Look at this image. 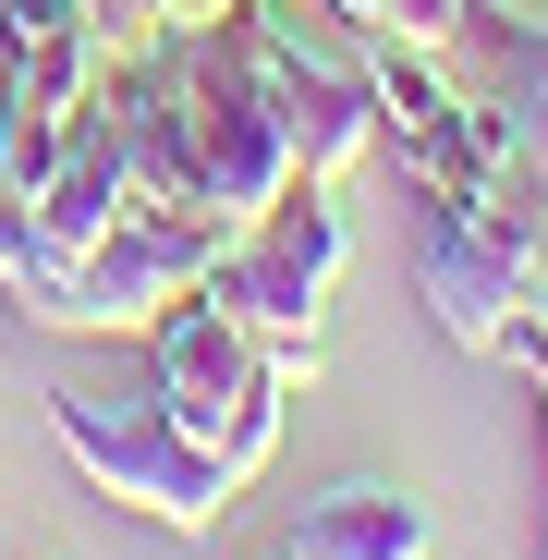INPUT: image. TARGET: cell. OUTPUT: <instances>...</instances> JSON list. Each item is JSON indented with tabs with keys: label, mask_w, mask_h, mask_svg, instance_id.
<instances>
[{
	"label": "cell",
	"mask_w": 548,
	"mask_h": 560,
	"mask_svg": "<svg viewBox=\"0 0 548 560\" xmlns=\"http://www.w3.org/2000/svg\"><path fill=\"white\" fill-rule=\"evenodd\" d=\"M536 268H548V183L536 171H500V183H464V196L415 208V293H427L439 341L512 353L524 305H536Z\"/></svg>",
	"instance_id": "1"
},
{
	"label": "cell",
	"mask_w": 548,
	"mask_h": 560,
	"mask_svg": "<svg viewBox=\"0 0 548 560\" xmlns=\"http://www.w3.org/2000/svg\"><path fill=\"white\" fill-rule=\"evenodd\" d=\"M49 427H61V451H73V476L98 488V500H123V512H147V524H171V536H208L232 500H244V476L208 451V439H183V415L159 402V378H61L49 390Z\"/></svg>",
	"instance_id": "2"
},
{
	"label": "cell",
	"mask_w": 548,
	"mask_h": 560,
	"mask_svg": "<svg viewBox=\"0 0 548 560\" xmlns=\"http://www.w3.org/2000/svg\"><path fill=\"white\" fill-rule=\"evenodd\" d=\"M147 378H159V402L183 415V439H208L232 476L256 488L268 451H281V402H293L305 365H281V353H268L208 280H196V293H171V305L147 317Z\"/></svg>",
	"instance_id": "3"
},
{
	"label": "cell",
	"mask_w": 548,
	"mask_h": 560,
	"mask_svg": "<svg viewBox=\"0 0 548 560\" xmlns=\"http://www.w3.org/2000/svg\"><path fill=\"white\" fill-rule=\"evenodd\" d=\"M159 73H171V122H183V171H196V196L220 220H256L268 196H293V135L268 110V73L244 49V25H171L159 37Z\"/></svg>",
	"instance_id": "4"
},
{
	"label": "cell",
	"mask_w": 548,
	"mask_h": 560,
	"mask_svg": "<svg viewBox=\"0 0 548 560\" xmlns=\"http://www.w3.org/2000/svg\"><path fill=\"white\" fill-rule=\"evenodd\" d=\"M244 49L268 73V110H281L293 135V171L305 183H341L365 147H378V49H365L341 13H317V0H244Z\"/></svg>",
	"instance_id": "5"
},
{
	"label": "cell",
	"mask_w": 548,
	"mask_h": 560,
	"mask_svg": "<svg viewBox=\"0 0 548 560\" xmlns=\"http://www.w3.org/2000/svg\"><path fill=\"white\" fill-rule=\"evenodd\" d=\"M341 256H353V232H341V208H329V183H293V196H268V208L232 232V256L208 268V293L281 353V365H317Z\"/></svg>",
	"instance_id": "6"
},
{
	"label": "cell",
	"mask_w": 548,
	"mask_h": 560,
	"mask_svg": "<svg viewBox=\"0 0 548 560\" xmlns=\"http://www.w3.org/2000/svg\"><path fill=\"white\" fill-rule=\"evenodd\" d=\"M232 232H244V220H220V208H196V196H135V208L110 220V244H98V256H85L61 293L37 305V329L147 341V317H159L171 293H196V280L232 256Z\"/></svg>",
	"instance_id": "7"
},
{
	"label": "cell",
	"mask_w": 548,
	"mask_h": 560,
	"mask_svg": "<svg viewBox=\"0 0 548 560\" xmlns=\"http://www.w3.org/2000/svg\"><path fill=\"white\" fill-rule=\"evenodd\" d=\"M123 208H135L123 110H110V98H85V110H73V135H61V159H49V183L13 208V220H25V293H13V317H37L61 280L110 244V220H123Z\"/></svg>",
	"instance_id": "8"
},
{
	"label": "cell",
	"mask_w": 548,
	"mask_h": 560,
	"mask_svg": "<svg viewBox=\"0 0 548 560\" xmlns=\"http://www.w3.org/2000/svg\"><path fill=\"white\" fill-rule=\"evenodd\" d=\"M281 560H439V512L403 476H341L305 500V524L281 536Z\"/></svg>",
	"instance_id": "9"
},
{
	"label": "cell",
	"mask_w": 548,
	"mask_h": 560,
	"mask_svg": "<svg viewBox=\"0 0 548 560\" xmlns=\"http://www.w3.org/2000/svg\"><path fill=\"white\" fill-rule=\"evenodd\" d=\"M464 49L488 61V85L476 98L500 110V135H512V159L548 183V25H524V13H488L476 0V25H464Z\"/></svg>",
	"instance_id": "10"
},
{
	"label": "cell",
	"mask_w": 548,
	"mask_h": 560,
	"mask_svg": "<svg viewBox=\"0 0 548 560\" xmlns=\"http://www.w3.org/2000/svg\"><path fill=\"white\" fill-rule=\"evenodd\" d=\"M13 98H25V49H13V25H0V147H13Z\"/></svg>",
	"instance_id": "11"
},
{
	"label": "cell",
	"mask_w": 548,
	"mask_h": 560,
	"mask_svg": "<svg viewBox=\"0 0 548 560\" xmlns=\"http://www.w3.org/2000/svg\"><path fill=\"white\" fill-rule=\"evenodd\" d=\"M512 353H536V378H548V268H536V305H524V341Z\"/></svg>",
	"instance_id": "12"
},
{
	"label": "cell",
	"mask_w": 548,
	"mask_h": 560,
	"mask_svg": "<svg viewBox=\"0 0 548 560\" xmlns=\"http://www.w3.org/2000/svg\"><path fill=\"white\" fill-rule=\"evenodd\" d=\"M220 13H244V0H159V25H220Z\"/></svg>",
	"instance_id": "13"
},
{
	"label": "cell",
	"mask_w": 548,
	"mask_h": 560,
	"mask_svg": "<svg viewBox=\"0 0 548 560\" xmlns=\"http://www.w3.org/2000/svg\"><path fill=\"white\" fill-rule=\"evenodd\" d=\"M317 13H341V25H353V37H365V0H317Z\"/></svg>",
	"instance_id": "14"
},
{
	"label": "cell",
	"mask_w": 548,
	"mask_h": 560,
	"mask_svg": "<svg viewBox=\"0 0 548 560\" xmlns=\"http://www.w3.org/2000/svg\"><path fill=\"white\" fill-rule=\"evenodd\" d=\"M268 560H281V548H268Z\"/></svg>",
	"instance_id": "15"
}]
</instances>
